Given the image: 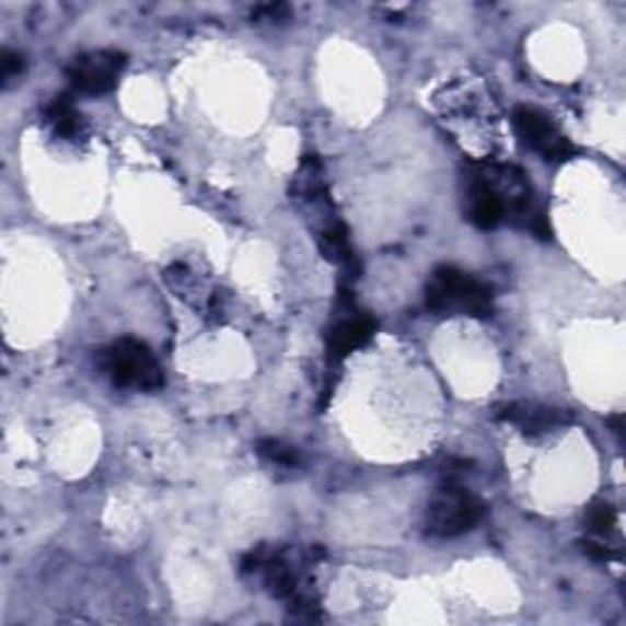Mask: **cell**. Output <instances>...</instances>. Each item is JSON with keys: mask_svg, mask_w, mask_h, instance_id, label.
<instances>
[{"mask_svg": "<svg viewBox=\"0 0 626 626\" xmlns=\"http://www.w3.org/2000/svg\"><path fill=\"white\" fill-rule=\"evenodd\" d=\"M426 304L441 316L465 313V316L483 318L492 313V291L461 269L438 267L426 291Z\"/></svg>", "mask_w": 626, "mask_h": 626, "instance_id": "cell-1", "label": "cell"}, {"mask_svg": "<svg viewBox=\"0 0 626 626\" xmlns=\"http://www.w3.org/2000/svg\"><path fill=\"white\" fill-rule=\"evenodd\" d=\"M485 517L483 499H477L473 492H467L453 479L445 487L438 489L433 502L429 505L426 514V529L431 536L438 538H455L473 531Z\"/></svg>", "mask_w": 626, "mask_h": 626, "instance_id": "cell-2", "label": "cell"}, {"mask_svg": "<svg viewBox=\"0 0 626 626\" xmlns=\"http://www.w3.org/2000/svg\"><path fill=\"white\" fill-rule=\"evenodd\" d=\"M103 368L108 378L120 387H138L144 392H154L162 387V368L154 360L152 350L140 340L125 338L118 340L103 352Z\"/></svg>", "mask_w": 626, "mask_h": 626, "instance_id": "cell-3", "label": "cell"}, {"mask_svg": "<svg viewBox=\"0 0 626 626\" xmlns=\"http://www.w3.org/2000/svg\"><path fill=\"white\" fill-rule=\"evenodd\" d=\"M514 128L519 138L524 140L531 150H536L544 160L550 162H566L576 154V144H572L560 128L553 123L546 113L536 108L521 106L514 111Z\"/></svg>", "mask_w": 626, "mask_h": 626, "instance_id": "cell-4", "label": "cell"}, {"mask_svg": "<svg viewBox=\"0 0 626 626\" xmlns=\"http://www.w3.org/2000/svg\"><path fill=\"white\" fill-rule=\"evenodd\" d=\"M123 67L125 57L118 51H91L71 61L69 79L79 91L106 93L118 83Z\"/></svg>", "mask_w": 626, "mask_h": 626, "instance_id": "cell-5", "label": "cell"}, {"mask_svg": "<svg viewBox=\"0 0 626 626\" xmlns=\"http://www.w3.org/2000/svg\"><path fill=\"white\" fill-rule=\"evenodd\" d=\"M374 331H378V321L370 316H350L343 318L328 336V362L338 364L348 358L352 350L362 348Z\"/></svg>", "mask_w": 626, "mask_h": 626, "instance_id": "cell-6", "label": "cell"}, {"mask_svg": "<svg viewBox=\"0 0 626 626\" xmlns=\"http://www.w3.org/2000/svg\"><path fill=\"white\" fill-rule=\"evenodd\" d=\"M505 421L519 426L524 433L538 436L558 429V426H566L570 421V414L553 409V406H541V404H509L507 409L499 414Z\"/></svg>", "mask_w": 626, "mask_h": 626, "instance_id": "cell-7", "label": "cell"}, {"mask_svg": "<svg viewBox=\"0 0 626 626\" xmlns=\"http://www.w3.org/2000/svg\"><path fill=\"white\" fill-rule=\"evenodd\" d=\"M47 123L55 128L57 135H61V138H74L81 128V116L77 113V108L71 106V101L61 96L47 108Z\"/></svg>", "mask_w": 626, "mask_h": 626, "instance_id": "cell-8", "label": "cell"}, {"mask_svg": "<svg viewBox=\"0 0 626 626\" xmlns=\"http://www.w3.org/2000/svg\"><path fill=\"white\" fill-rule=\"evenodd\" d=\"M321 247H323V253H326V257H328V259H333V263L346 265L348 269H352L355 253H352V247H350V243H348V233H346V228H343V225H333V228H328V231L323 233Z\"/></svg>", "mask_w": 626, "mask_h": 626, "instance_id": "cell-9", "label": "cell"}, {"mask_svg": "<svg viewBox=\"0 0 626 626\" xmlns=\"http://www.w3.org/2000/svg\"><path fill=\"white\" fill-rule=\"evenodd\" d=\"M259 455L267 457V461L275 463V465H287V467H291V465L297 463L294 448L279 443V441H275V438H267V441L259 443Z\"/></svg>", "mask_w": 626, "mask_h": 626, "instance_id": "cell-10", "label": "cell"}, {"mask_svg": "<svg viewBox=\"0 0 626 626\" xmlns=\"http://www.w3.org/2000/svg\"><path fill=\"white\" fill-rule=\"evenodd\" d=\"M617 524V511H614L610 505H594L588 511V526L594 531V534H610V531Z\"/></svg>", "mask_w": 626, "mask_h": 626, "instance_id": "cell-11", "label": "cell"}, {"mask_svg": "<svg viewBox=\"0 0 626 626\" xmlns=\"http://www.w3.org/2000/svg\"><path fill=\"white\" fill-rule=\"evenodd\" d=\"M20 71H23V59H20V55L3 51V81H13L15 77H20Z\"/></svg>", "mask_w": 626, "mask_h": 626, "instance_id": "cell-12", "label": "cell"}, {"mask_svg": "<svg viewBox=\"0 0 626 626\" xmlns=\"http://www.w3.org/2000/svg\"><path fill=\"white\" fill-rule=\"evenodd\" d=\"M586 553L590 558H594V560H612L614 556H612V550H607L604 546H600V544H592V541H588L586 544Z\"/></svg>", "mask_w": 626, "mask_h": 626, "instance_id": "cell-13", "label": "cell"}]
</instances>
